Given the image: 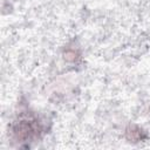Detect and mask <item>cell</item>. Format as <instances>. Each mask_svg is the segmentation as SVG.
<instances>
[{"mask_svg":"<svg viewBox=\"0 0 150 150\" xmlns=\"http://www.w3.org/2000/svg\"><path fill=\"white\" fill-rule=\"evenodd\" d=\"M14 135L16 139L27 141L33 137L39 136L40 134V123L39 120L30 115V116H23L16 123L14 124Z\"/></svg>","mask_w":150,"mask_h":150,"instance_id":"6da1fadb","label":"cell"}]
</instances>
